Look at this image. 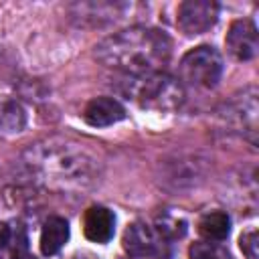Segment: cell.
Wrapping results in <instances>:
<instances>
[{
	"label": "cell",
	"instance_id": "6da1fadb",
	"mask_svg": "<svg viewBox=\"0 0 259 259\" xmlns=\"http://www.w3.org/2000/svg\"><path fill=\"white\" fill-rule=\"evenodd\" d=\"M22 162L36 182L55 190H85L99 176L97 160L77 144L63 140L30 146Z\"/></svg>",
	"mask_w": 259,
	"mask_h": 259
},
{
	"label": "cell",
	"instance_id": "7c38bea8",
	"mask_svg": "<svg viewBox=\"0 0 259 259\" xmlns=\"http://www.w3.org/2000/svg\"><path fill=\"white\" fill-rule=\"evenodd\" d=\"M188 255H190V259H229V255L225 251H221L210 241H198V243H194L190 247Z\"/></svg>",
	"mask_w": 259,
	"mask_h": 259
},
{
	"label": "cell",
	"instance_id": "7a4b0ae2",
	"mask_svg": "<svg viewBox=\"0 0 259 259\" xmlns=\"http://www.w3.org/2000/svg\"><path fill=\"white\" fill-rule=\"evenodd\" d=\"M172 40L158 28L132 26L95 45V57L125 75L158 73L170 59Z\"/></svg>",
	"mask_w": 259,
	"mask_h": 259
},
{
	"label": "cell",
	"instance_id": "ba28073f",
	"mask_svg": "<svg viewBox=\"0 0 259 259\" xmlns=\"http://www.w3.org/2000/svg\"><path fill=\"white\" fill-rule=\"evenodd\" d=\"M125 117V107L113 97H95L87 103L83 119L93 127H105L121 121Z\"/></svg>",
	"mask_w": 259,
	"mask_h": 259
},
{
	"label": "cell",
	"instance_id": "3957f363",
	"mask_svg": "<svg viewBox=\"0 0 259 259\" xmlns=\"http://www.w3.org/2000/svg\"><path fill=\"white\" fill-rule=\"evenodd\" d=\"M121 89L142 107L158 109V111L176 109L184 101L182 83L162 71L146 73V75H127Z\"/></svg>",
	"mask_w": 259,
	"mask_h": 259
},
{
	"label": "cell",
	"instance_id": "9a60e30c",
	"mask_svg": "<svg viewBox=\"0 0 259 259\" xmlns=\"http://www.w3.org/2000/svg\"><path fill=\"white\" fill-rule=\"evenodd\" d=\"M8 239H10V229L0 221V249H2V247H6Z\"/></svg>",
	"mask_w": 259,
	"mask_h": 259
},
{
	"label": "cell",
	"instance_id": "277c9868",
	"mask_svg": "<svg viewBox=\"0 0 259 259\" xmlns=\"http://www.w3.org/2000/svg\"><path fill=\"white\" fill-rule=\"evenodd\" d=\"M180 79L194 87L210 89L221 81L223 75V59L214 51V47L200 45L188 51L178 65Z\"/></svg>",
	"mask_w": 259,
	"mask_h": 259
},
{
	"label": "cell",
	"instance_id": "30bf717a",
	"mask_svg": "<svg viewBox=\"0 0 259 259\" xmlns=\"http://www.w3.org/2000/svg\"><path fill=\"white\" fill-rule=\"evenodd\" d=\"M69 241V225L63 217H49L40 233V251L42 255H55Z\"/></svg>",
	"mask_w": 259,
	"mask_h": 259
},
{
	"label": "cell",
	"instance_id": "5b68a950",
	"mask_svg": "<svg viewBox=\"0 0 259 259\" xmlns=\"http://www.w3.org/2000/svg\"><path fill=\"white\" fill-rule=\"evenodd\" d=\"M219 18V4L212 0H186L178 6L176 24L186 36H196L214 26Z\"/></svg>",
	"mask_w": 259,
	"mask_h": 259
},
{
	"label": "cell",
	"instance_id": "9c48e42d",
	"mask_svg": "<svg viewBox=\"0 0 259 259\" xmlns=\"http://www.w3.org/2000/svg\"><path fill=\"white\" fill-rule=\"evenodd\" d=\"M115 231V217L105 206H91L83 217V233L93 243H107Z\"/></svg>",
	"mask_w": 259,
	"mask_h": 259
},
{
	"label": "cell",
	"instance_id": "4fadbf2b",
	"mask_svg": "<svg viewBox=\"0 0 259 259\" xmlns=\"http://www.w3.org/2000/svg\"><path fill=\"white\" fill-rule=\"evenodd\" d=\"M239 243H241V249H243V253H245V257H247V259H257L259 237H257V233H255V231H249V233L241 235Z\"/></svg>",
	"mask_w": 259,
	"mask_h": 259
},
{
	"label": "cell",
	"instance_id": "8fae6325",
	"mask_svg": "<svg viewBox=\"0 0 259 259\" xmlns=\"http://www.w3.org/2000/svg\"><path fill=\"white\" fill-rule=\"evenodd\" d=\"M229 231H231V219L227 217V212L221 210L206 212L198 221V233L206 241H225L229 237Z\"/></svg>",
	"mask_w": 259,
	"mask_h": 259
},
{
	"label": "cell",
	"instance_id": "5bb4252c",
	"mask_svg": "<svg viewBox=\"0 0 259 259\" xmlns=\"http://www.w3.org/2000/svg\"><path fill=\"white\" fill-rule=\"evenodd\" d=\"M12 259H36L32 253H28V249H26V241H20L18 243V247L12 251Z\"/></svg>",
	"mask_w": 259,
	"mask_h": 259
},
{
	"label": "cell",
	"instance_id": "8992f818",
	"mask_svg": "<svg viewBox=\"0 0 259 259\" xmlns=\"http://www.w3.org/2000/svg\"><path fill=\"white\" fill-rule=\"evenodd\" d=\"M123 249L136 259H158L164 255V235L148 223H134L123 233Z\"/></svg>",
	"mask_w": 259,
	"mask_h": 259
},
{
	"label": "cell",
	"instance_id": "52a82bcc",
	"mask_svg": "<svg viewBox=\"0 0 259 259\" xmlns=\"http://www.w3.org/2000/svg\"><path fill=\"white\" fill-rule=\"evenodd\" d=\"M225 45L237 61H251L259 51L257 28L251 20H235L227 32Z\"/></svg>",
	"mask_w": 259,
	"mask_h": 259
}]
</instances>
